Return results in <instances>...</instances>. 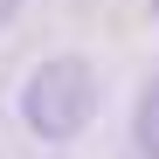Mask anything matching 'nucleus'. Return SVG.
<instances>
[{"label": "nucleus", "instance_id": "obj_2", "mask_svg": "<svg viewBox=\"0 0 159 159\" xmlns=\"http://www.w3.org/2000/svg\"><path fill=\"white\" fill-rule=\"evenodd\" d=\"M131 139H139V152L145 159H159V83L139 97V118H131Z\"/></svg>", "mask_w": 159, "mask_h": 159}, {"label": "nucleus", "instance_id": "obj_1", "mask_svg": "<svg viewBox=\"0 0 159 159\" xmlns=\"http://www.w3.org/2000/svg\"><path fill=\"white\" fill-rule=\"evenodd\" d=\"M97 111V76L76 62V56H48L28 83H21V118H28L42 139H69L83 131Z\"/></svg>", "mask_w": 159, "mask_h": 159}, {"label": "nucleus", "instance_id": "obj_4", "mask_svg": "<svg viewBox=\"0 0 159 159\" xmlns=\"http://www.w3.org/2000/svg\"><path fill=\"white\" fill-rule=\"evenodd\" d=\"M152 14H159V0H152Z\"/></svg>", "mask_w": 159, "mask_h": 159}, {"label": "nucleus", "instance_id": "obj_3", "mask_svg": "<svg viewBox=\"0 0 159 159\" xmlns=\"http://www.w3.org/2000/svg\"><path fill=\"white\" fill-rule=\"evenodd\" d=\"M7 14H14V0H0V21H7Z\"/></svg>", "mask_w": 159, "mask_h": 159}]
</instances>
